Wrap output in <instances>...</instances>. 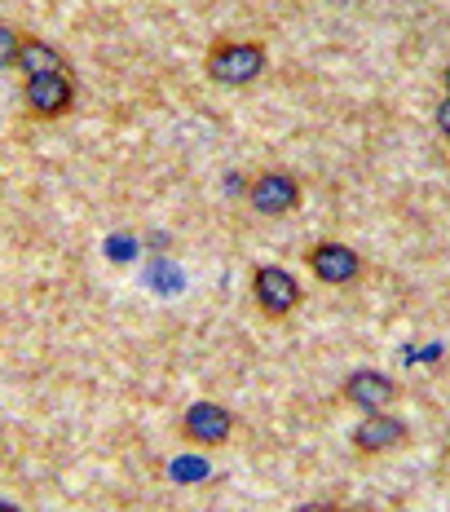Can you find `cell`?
<instances>
[{
    "mask_svg": "<svg viewBox=\"0 0 450 512\" xmlns=\"http://www.w3.org/2000/svg\"><path fill=\"white\" fill-rule=\"evenodd\" d=\"M168 473H173V482H208L212 464L203 460V455H181V460L168 464Z\"/></svg>",
    "mask_w": 450,
    "mask_h": 512,
    "instance_id": "30bf717a",
    "label": "cell"
},
{
    "mask_svg": "<svg viewBox=\"0 0 450 512\" xmlns=\"http://www.w3.org/2000/svg\"><path fill=\"white\" fill-rule=\"evenodd\" d=\"M252 292H256L261 314H270V318H283L300 305V283L283 270V265H261L252 279Z\"/></svg>",
    "mask_w": 450,
    "mask_h": 512,
    "instance_id": "7a4b0ae2",
    "label": "cell"
},
{
    "mask_svg": "<svg viewBox=\"0 0 450 512\" xmlns=\"http://www.w3.org/2000/svg\"><path fill=\"white\" fill-rule=\"evenodd\" d=\"M393 398H398V389H393V380L380 376V371H353L345 380V402L358 411H367V415L384 411Z\"/></svg>",
    "mask_w": 450,
    "mask_h": 512,
    "instance_id": "52a82bcc",
    "label": "cell"
},
{
    "mask_svg": "<svg viewBox=\"0 0 450 512\" xmlns=\"http://www.w3.org/2000/svg\"><path fill=\"white\" fill-rule=\"evenodd\" d=\"M181 429H186V437L199 446H221L225 437L234 433V415L225 407H217V402H195V407L181 415Z\"/></svg>",
    "mask_w": 450,
    "mask_h": 512,
    "instance_id": "5b68a950",
    "label": "cell"
},
{
    "mask_svg": "<svg viewBox=\"0 0 450 512\" xmlns=\"http://www.w3.org/2000/svg\"><path fill=\"white\" fill-rule=\"evenodd\" d=\"M248 204L256 212H265V217H283V212H292L300 204L296 177H287V173H261L248 186Z\"/></svg>",
    "mask_w": 450,
    "mask_h": 512,
    "instance_id": "277c9868",
    "label": "cell"
},
{
    "mask_svg": "<svg viewBox=\"0 0 450 512\" xmlns=\"http://www.w3.org/2000/svg\"><path fill=\"white\" fill-rule=\"evenodd\" d=\"M296 512H340L336 504H305V508H296Z\"/></svg>",
    "mask_w": 450,
    "mask_h": 512,
    "instance_id": "9a60e30c",
    "label": "cell"
},
{
    "mask_svg": "<svg viewBox=\"0 0 450 512\" xmlns=\"http://www.w3.org/2000/svg\"><path fill=\"white\" fill-rule=\"evenodd\" d=\"M18 45H23V36H14L9 27H0V71L18 62Z\"/></svg>",
    "mask_w": 450,
    "mask_h": 512,
    "instance_id": "7c38bea8",
    "label": "cell"
},
{
    "mask_svg": "<svg viewBox=\"0 0 450 512\" xmlns=\"http://www.w3.org/2000/svg\"><path fill=\"white\" fill-rule=\"evenodd\" d=\"M0 512H18V508H9V504H5V499H0Z\"/></svg>",
    "mask_w": 450,
    "mask_h": 512,
    "instance_id": "2e32d148",
    "label": "cell"
},
{
    "mask_svg": "<svg viewBox=\"0 0 450 512\" xmlns=\"http://www.w3.org/2000/svg\"><path fill=\"white\" fill-rule=\"evenodd\" d=\"M18 67H23L27 76H49V71H67V62H62V53L45 45V40L23 36V45H18Z\"/></svg>",
    "mask_w": 450,
    "mask_h": 512,
    "instance_id": "9c48e42d",
    "label": "cell"
},
{
    "mask_svg": "<svg viewBox=\"0 0 450 512\" xmlns=\"http://www.w3.org/2000/svg\"><path fill=\"white\" fill-rule=\"evenodd\" d=\"M402 442H406V424L393 420V415H384V411L367 415V420L353 429V446H358V451H367V455L393 451V446H402Z\"/></svg>",
    "mask_w": 450,
    "mask_h": 512,
    "instance_id": "ba28073f",
    "label": "cell"
},
{
    "mask_svg": "<svg viewBox=\"0 0 450 512\" xmlns=\"http://www.w3.org/2000/svg\"><path fill=\"white\" fill-rule=\"evenodd\" d=\"M128 252H133L128 239H111V261H128Z\"/></svg>",
    "mask_w": 450,
    "mask_h": 512,
    "instance_id": "4fadbf2b",
    "label": "cell"
},
{
    "mask_svg": "<svg viewBox=\"0 0 450 512\" xmlns=\"http://www.w3.org/2000/svg\"><path fill=\"white\" fill-rule=\"evenodd\" d=\"M265 62L270 58H265V49L256 40H221L208 53V76L217 84H230V89H243V84L261 80Z\"/></svg>",
    "mask_w": 450,
    "mask_h": 512,
    "instance_id": "6da1fadb",
    "label": "cell"
},
{
    "mask_svg": "<svg viewBox=\"0 0 450 512\" xmlns=\"http://www.w3.org/2000/svg\"><path fill=\"white\" fill-rule=\"evenodd\" d=\"M23 102L31 115H40V120H53V115H62L67 106L75 102V89L67 80V71H49V76H27V89H23Z\"/></svg>",
    "mask_w": 450,
    "mask_h": 512,
    "instance_id": "3957f363",
    "label": "cell"
},
{
    "mask_svg": "<svg viewBox=\"0 0 450 512\" xmlns=\"http://www.w3.org/2000/svg\"><path fill=\"white\" fill-rule=\"evenodd\" d=\"M446 98H450V67H446Z\"/></svg>",
    "mask_w": 450,
    "mask_h": 512,
    "instance_id": "e0dca14e",
    "label": "cell"
},
{
    "mask_svg": "<svg viewBox=\"0 0 450 512\" xmlns=\"http://www.w3.org/2000/svg\"><path fill=\"white\" fill-rule=\"evenodd\" d=\"M437 128H442V133L450 137V98H446V102H437Z\"/></svg>",
    "mask_w": 450,
    "mask_h": 512,
    "instance_id": "5bb4252c",
    "label": "cell"
},
{
    "mask_svg": "<svg viewBox=\"0 0 450 512\" xmlns=\"http://www.w3.org/2000/svg\"><path fill=\"white\" fill-rule=\"evenodd\" d=\"M309 270L331 287H345L362 274V256L353 248H345V243H318V248L309 252Z\"/></svg>",
    "mask_w": 450,
    "mask_h": 512,
    "instance_id": "8992f818",
    "label": "cell"
},
{
    "mask_svg": "<svg viewBox=\"0 0 450 512\" xmlns=\"http://www.w3.org/2000/svg\"><path fill=\"white\" fill-rule=\"evenodd\" d=\"M150 287H164V296H173V292H181V274L168 261H155L150 265Z\"/></svg>",
    "mask_w": 450,
    "mask_h": 512,
    "instance_id": "8fae6325",
    "label": "cell"
}]
</instances>
